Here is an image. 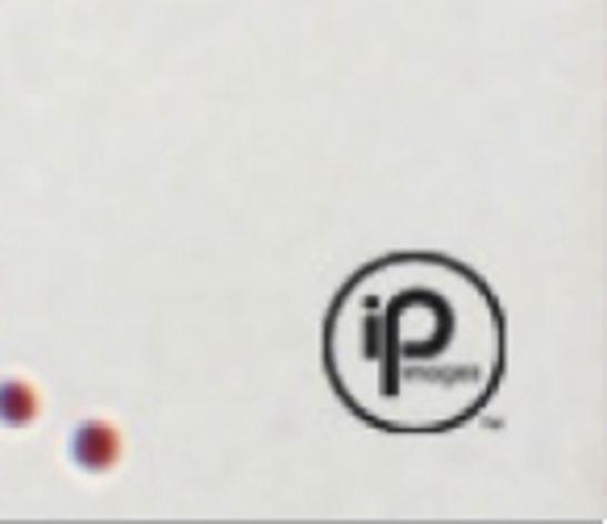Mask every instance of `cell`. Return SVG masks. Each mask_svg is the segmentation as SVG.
<instances>
[{
	"mask_svg": "<svg viewBox=\"0 0 607 524\" xmlns=\"http://www.w3.org/2000/svg\"><path fill=\"white\" fill-rule=\"evenodd\" d=\"M504 354L508 329L492 283L433 250H392L358 266L321 329L333 395L392 437L471 425L499 392Z\"/></svg>",
	"mask_w": 607,
	"mask_h": 524,
	"instance_id": "obj_1",
	"label": "cell"
},
{
	"mask_svg": "<svg viewBox=\"0 0 607 524\" xmlns=\"http://www.w3.org/2000/svg\"><path fill=\"white\" fill-rule=\"evenodd\" d=\"M117 458H121V433L104 421H83L75 433H71V462L88 471V475H100V471H113Z\"/></svg>",
	"mask_w": 607,
	"mask_h": 524,
	"instance_id": "obj_2",
	"label": "cell"
},
{
	"mask_svg": "<svg viewBox=\"0 0 607 524\" xmlns=\"http://www.w3.org/2000/svg\"><path fill=\"white\" fill-rule=\"evenodd\" d=\"M42 409V400L26 379H0V425L26 429Z\"/></svg>",
	"mask_w": 607,
	"mask_h": 524,
	"instance_id": "obj_3",
	"label": "cell"
}]
</instances>
